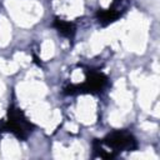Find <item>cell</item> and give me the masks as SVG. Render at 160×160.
Segmentation results:
<instances>
[{"label": "cell", "instance_id": "3", "mask_svg": "<svg viewBox=\"0 0 160 160\" xmlns=\"http://www.w3.org/2000/svg\"><path fill=\"white\" fill-rule=\"evenodd\" d=\"M108 79L104 74L101 72H94L91 71L85 82H82L81 85H69L68 88H65V94H76V92H99L102 90V88L106 85Z\"/></svg>", "mask_w": 160, "mask_h": 160}, {"label": "cell", "instance_id": "2", "mask_svg": "<svg viewBox=\"0 0 160 160\" xmlns=\"http://www.w3.org/2000/svg\"><path fill=\"white\" fill-rule=\"evenodd\" d=\"M102 144L109 146L115 156L118 151H131L138 148L135 138L126 131H114L102 139Z\"/></svg>", "mask_w": 160, "mask_h": 160}, {"label": "cell", "instance_id": "4", "mask_svg": "<svg viewBox=\"0 0 160 160\" xmlns=\"http://www.w3.org/2000/svg\"><path fill=\"white\" fill-rule=\"evenodd\" d=\"M96 16L101 25H108V24L115 21L120 16V11H119V8H116V4L114 2V5L111 8H109L106 10H99Z\"/></svg>", "mask_w": 160, "mask_h": 160}, {"label": "cell", "instance_id": "5", "mask_svg": "<svg viewBox=\"0 0 160 160\" xmlns=\"http://www.w3.org/2000/svg\"><path fill=\"white\" fill-rule=\"evenodd\" d=\"M54 26L55 29L64 36L66 38H72L74 34H75V26L72 22H69V21H64V20H60V19H55L54 21Z\"/></svg>", "mask_w": 160, "mask_h": 160}, {"label": "cell", "instance_id": "1", "mask_svg": "<svg viewBox=\"0 0 160 160\" xmlns=\"http://www.w3.org/2000/svg\"><path fill=\"white\" fill-rule=\"evenodd\" d=\"M32 125L28 121V119L24 116V114L14 108L10 106L8 110V119L4 120L0 125V130L1 131H9L12 132L16 138L24 140L28 138L29 132L31 131Z\"/></svg>", "mask_w": 160, "mask_h": 160}]
</instances>
